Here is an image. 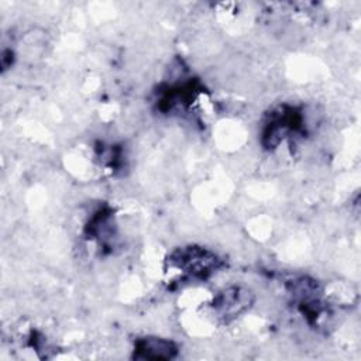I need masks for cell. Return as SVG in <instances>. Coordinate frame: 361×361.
<instances>
[{
    "label": "cell",
    "mask_w": 361,
    "mask_h": 361,
    "mask_svg": "<svg viewBox=\"0 0 361 361\" xmlns=\"http://www.w3.org/2000/svg\"><path fill=\"white\" fill-rule=\"evenodd\" d=\"M221 259L212 251L189 245L175 250L169 257V265L193 279H206L221 267Z\"/></svg>",
    "instance_id": "obj_1"
},
{
    "label": "cell",
    "mask_w": 361,
    "mask_h": 361,
    "mask_svg": "<svg viewBox=\"0 0 361 361\" xmlns=\"http://www.w3.org/2000/svg\"><path fill=\"white\" fill-rule=\"evenodd\" d=\"M305 130L302 113L289 106H282L271 113L269 120L262 130V145L265 148L278 147L285 137L302 133Z\"/></svg>",
    "instance_id": "obj_2"
},
{
    "label": "cell",
    "mask_w": 361,
    "mask_h": 361,
    "mask_svg": "<svg viewBox=\"0 0 361 361\" xmlns=\"http://www.w3.org/2000/svg\"><path fill=\"white\" fill-rule=\"evenodd\" d=\"M179 347L175 341L164 337L147 336L137 338L134 343L133 358L134 360H172L178 355Z\"/></svg>",
    "instance_id": "obj_4"
},
{
    "label": "cell",
    "mask_w": 361,
    "mask_h": 361,
    "mask_svg": "<svg viewBox=\"0 0 361 361\" xmlns=\"http://www.w3.org/2000/svg\"><path fill=\"white\" fill-rule=\"evenodd\" d=\"M252 303L254 296L248 289L241 286H230L214 296L212 307L217 317L224 322H230L247 312Z\"/></svg>",
    "instance_id": "obj_3"
}]
</instances>
